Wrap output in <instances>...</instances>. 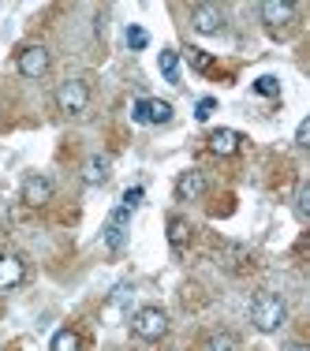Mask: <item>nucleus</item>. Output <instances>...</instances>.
<instances>
[{
	"mask_svg": "<svg viewBox=\"0 0 310 351\" xmlns=\"http://www.w3.org/2000/svg\"><path fill=\"white\" fill-rule=\"evenodd\" d=\"M284 317H288V306H284L281 295L262 291V295L250 303V322H254V329H262V332H276L284 325Z\"/></svg>",
	"mask_w": 310,
	"mask_h": 351,
	"instance_id": "nucleus-1",
	"label": "nucleus"
},
{
	"mask_svg": "<svg viewBox=\"0 0 310 351\" xmlns=\"http://www.w3.org/2000/svg\"><path fill=\"white\" fill-rule=\"evenodd\" d=\"M19 195H23V202H27L30 210H38V206L53 202V183H49L45 176H27Z\"/></svg>",
	"mask_w": 310,
	"mask_h": 351,
	"instance_id": "nucleus-7",
	"label": "nucleus"
},
{
	"mask_svg": "<svg viewBox=\"0 0 310 351\" xmlns=\"http://www.w3.org/2000/svg\"><path fill=\"white\" fill-rule=\"evenodd\" d=\"M213 112H217V97H202V101L195 105V116H198V120H209Z\"/></svg>",
	"mask_w": 310,
	"mask_h": 351,
	"instance_id": "nucleus-22",
	"label": "nucleus"
},
{
	"mask_svg": "<svg viewBox=\"0 0 310 351\" xmlns=\"http://www.w3.org/2000/svg\"><path fill=\"white\" fill-rule=\"evenodd\" d=\"M291 15H296V4H288V0H265L262 4V23H270V27H284V23H291Z\"/></svg>",
	"mask_w": 310,
	"mask_h": 351,
	"instance_id": "nucleus-13",
	"label": "nucleus"
},
{
	"mask_svg": "<svg viewBox=\"0 0 310 351\" xmlns=\"http://www.w3.org/2000/svg\"><path fill=\"white\" fill-rule=\"evenodd\" d=\"M187 239H191V224L183 221V217H172L169 221V243L180 250V247H187Z\"/></svg>",
	"mask_w": 310,
	"mask_h": 351,
	"instance_id": "nucleus-16",
	"label": "nucleus"
},
{
	"mask_svg": "<svg viewBox=\"0 0 310 351\" xmlns=\"http://www.w3.org/2000/svg\"><path fill=\"white\" fill-rule=\"evenodd\" d=\"M131 329H135V337H142V340H161L165 332H169V314H165L161 306H142V311L131 317Z\"/></svg>",
	"mask_w": 310,
	"mask_h": 351,
	"instance_id": "nucleus-2",
	"label": "nucleus"
},
{
	"mask_svg": "<svg viewBox=\"0 0 310 351\" xmlns=\"http://www.w3.org/2000/svg\"><path fill=\"white\" fill-rule=\"evenodd\" d=\"M27 280V262L19 254H0V288H19Z\"/></svg>",
	"mask_w": 310,
	"mask_h": 351,
	"instance_id": "nucleus-8",
	"label": "nucleus"
},
{
	"mask_svg": "<svg viewBox=\"0 0 310 351\" xmlns=\"http://www.w3.org/2000/svg\"><path fill=\"white\" fill-rule=\"evenodd\" d=\"M56 105H60V112H68V116H82L90 108V86L82 79L60 82V90H56Z\"/></svg>",
	"mask_w": 310,
	"mask_h": 351,
	"instance_id": "nucleus-3",
	"label": "nucleus"
},
{
	"mask_svg": "<svg viewBox=\"0 0 310 351\" xmlns=\"http://www.w3.org/2000/svg\"><path fill=\"white\" fill-rule=\"evenodd\" d=\"M157 64H161V75L169 82H180V53H176V49H161Z\"/></svg>",
	"mask_w": 310,
	"mask_h": 351,
	"instance_id": "nucleus-15",
	"label": "nucleus"
},
{
	"mask_svg": "<svg viewBox=\"0 0 310 351\" xmlns=\"http://www.w3.org/2000/svg\"><path fill=\"white\" fill-rule=\"evenodd\" d=\"M254 94L276 97V94H281V79H276V75H258V79H254Z\"/></svg>",
	"mask_w": 310,
	"mask_h": 351,
	"instance_id": "nucleus-19",
	"label": "nucleus"
},
{
	"mask_svg": "<svg viewBox=\"0 0 310 351\" xmlns=\"http://www.w3.org/2000/svg\"><path fill=\"white\" fill-rule=\"evenodd\" d=\"M131 213H135V210H128V206H116V210L108 213V221H105V228H102V239H105L108 250H120V247H123V239H128V221H131Z\"/></svg>",
	"mask_w": 310,
	"mask_h": 351,
	"instance_id": "nucleus-4",
	"label": "nucleus"
},
{
	"mask_svg": "<svg viewBox=\"0 0 310 351\" xmlns=\"http://www.w3.org/2000/svg\"><path fill=\"white\" fill-rule=\"evenodd\" d=\"M202 191H206V176L198 172V169L183 172L180 180H176V198H180V202H195Z\"/></svg>",
	"mask_w": 310,
	"mask_h": 351,
	"instance_id": "nucleus-10",
	"label": "nucleus"
},
{
	"mask_svg": "<svg viewBox=\"0 0 310 351\" xmlns=\"http://www.w3.org/2000/svg\"><path fill=\"white\" fill-rule=\"evenodd\" d=\"M247 247H239V243H224L221 247V265H224V269H232V273H236V269H243V265H247Z\"/></svg>",
	"mask_w": 310,
	"mask_h": 351,
	"instance_id": "nucleus-14",
	"label": "nucleus"
},
{
	"mask_svg": "<svg viewBox=\"0 0 310 351\" xmlns=\"http://www.w3.org/2000/svg\"><path fill=\"white\" fill-rule=\"evenodd\" d=\"M53 351H79V332H71V329H60L53 337V344H49Z\"/></svg>",
	"mask_w": 310,
	"mask_h": 351,
	"instance_id": "nucleus-18",
	"label": "nucleus"
},
{
	"mask_svg": "<svg viewBox=\"0 0 310 351\" xmlns=\"http://www.w3.org/2000/svg\"><path fill=\"white\" fill-rule=\"evenodd\" d=\"M187 60H191V64H195V68H198V71H206V68H209V56L202 53V49H187Z\"/></svg>",
	"mask_w": 310,
	"mask_h": 351,
	"instance_id": "nucleus-23",
	"label": "nucleus"
},
{
	"mask_svg": "<svg viewBox=\"0 0 310 351\" xmlns=\"http://www.w3.org/2000/svg\"><path fill=\"white\" fill-rule=\"evenodd\" d=\"M108 176H112V157H108V154H94L86 161V169H82V180H86L90 187H102V183H108Z\"/></svg>",
	"mask_w": 310,
	"mask_h": 351,
	"instance_id": "nucleus-11",
	"label": "nucleus"
},
{
	"mask_svg": "<svg viewBox=\"0 0 310 351\" xmlns=\"http://www.w3.org/2000/svg\"><path fill=\"white\" fill-rule=\"evenodd\" d=\"M131 120L135 123H169L172 120V105L161 97H139L131 108Z\"/></svg>",
	"mask_w": 310,
	"mask_h": 351,
	"instance_id": "nucleus-5",
	"label": "nucleus"
},
{
	"mask_svg": "<svg viewBox=\"0 0 310 351\" xmlns=\"http://www.w3.org/2000/svg\"><path fill=\"white\" fill-rule=\"evenodd\" d=\"M15 68H19V75H27V79H41V75L49 71V49L45 45H27L19 53V60H15Z\"/></svg>",
	"mask_w": 310,
	"mask_h": 351,
	"instance_id": "nucleus-6",
	"label": "nucleus"
},
{
	"mask_svg": "<svg viewBox=\"0 0 310 351\" xmlns=\"http://www.w3.org/2000/svg\"><path fill=\"white\" fill-rule=\"evenodd\" d=\"M296 146H310V120H303L296 128Z\"/></svg>",
	"mask_w": 310,
	"mask_h": 351,
	"instance_id": "nucleus-25",
	"label": "nucleus"
},
{
	"mask_svg": "<svg viewBox=\"0 0 310 351\" xmlns=\"http://www.w3.org/2000/svg\"><path fill=\"white\" fill-rule=\"evenodd\" d=\"M206 351H239V340L232 337V332H213V337L206 340Z\"/></svg>",
	"mask_w": 310,
	"mask_h": 351,
	"instance_id": "nucleus-17",
	"label": "nucleus"
},
{
	"mask_svg": "<svg viewBox=\"0 0 310 351\" xmlns=\"http://www.w3.org/2000/svg\"><path fill=\"white\" fill-rule=\"evenodd\" d=\"M123 41H128V49H135V53H139V49L150 45V34L142 27H128V30H123Z\"/></svg>",
	"mask_w": 310,
	"mask_h": 351,
	"instance_id": "nucleus-20",
	"label": "nucleus"
},
{
	"mask_svg": "<svg viewBox=\"0 0 310 351\" xmlns=\"http://www.w3.org/2000/svg\"><path fill=\"white\" fill-rule=\"evenodd\" d=\"M191 27H195L198 34H217V30L224 27L221 8H213V4H198L195 12H191Z\"/></svg>",
	"mask_w": 310,
	"mask_h": 351,
	"instance_id": "nucleus-9",
	"label": "nucleus"
},
{
	"mask_svg": "<svg viewBox=\"0 0 310 351\" xmlns=\"http://www.w3.org/2000/svg\"><path fill=\"white\" fill-rule=\"evenodd\" d=\"M8 221H12V213H8V202H0V228H4Z\"/></svg>",
	"mask_w": 310,
	"mask_h": 351,
	"instance_id": "nucleus-26",
	"label": "nucleus"
},
{
	"mask_svg": "<svg viewBox=\"0 0 310 351\" xmlns=\"http://www.w3.org/2000/svg\"><path fill=\"white\" fill-rule=\"evenodd\" d=\"M239 131H232V128H217L213 135H209V149H213L217 157H232V154H239Z\"/></svg>",
	"mask_w": 310,
	"mask_h": 351,
	"instance_id": "nucleus-12",
	"label": "nucleus"
},
{
	"mask_svg": "<svg viewBox=\"0 0 310 351\" xmlns=\"http://www.w3.org/2000/svg\"><path fill=\"white\" fill-rule=\"evenodd\" d=\"M296 217L299 221L310 217V183H299V191H296Z\"/></svg>",
	"mask_w": 310,
	"mask_h": 351,
	"instance_id": "nucleus-21",
	"label": "nucleus"
},
{
	"mask_svg": "<svg viewBox=\"0 0 310 351\" xmlns=\"http://www.w3.org/2000/svg\"><path fill=\"white\" fill-rule=\"evenodd\" d=\"M142 202V187H131V191H123V198H120V206H128V210H135V206Z\"/></svg>",
	"mask_w": 310,
	"mask_h": 351,
	"instance_id": "nucleus-24",
	"label": "nucleus"
}]
</instances>
